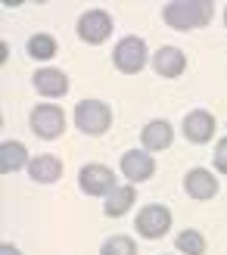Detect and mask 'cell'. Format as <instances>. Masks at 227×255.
<instances>
[{
    "mask_svg": "<svg viewBox=\"0 0 227 255\" xmlns=\"http://www.w3.org/2000/svg\"><path fill=\"white\" fill-rule=\"evenodd\" d=\"M153 171H156V162H153V156H149L146 149H128V152L121 156V174L128 177L131 184L149 181V177H153Z\"/></svg>",
    "mask_w": 227,
    "mask_h": 255,
    "instance_id": "ba28073f",
    "label": "cell"
},
{
    "mask_svg": "<svg viewBox=\"0 0 227 255\" xmlns=\"http://www.w3.org/2000/svg\"><path fill=\"white\" fill-rule=\"evenodd\" d=\"M212 134H215V119H212L206 109H193L190 116L184 119V137L190 140V143H209Z\"/></svg>",
    "mask_w": 227,
    "mask_h": 255,
    "instance_id": "30bf717a",
    "label": "cell"
},
{
    "mask_svg": "<svg viewBox=\"0 0 227 255\" xmlns=\"http://www.w3.org/2000/svg\"><path fill=\"white\" fill-rule=\"evenodd\" d=\"M28 174H31V181L37 184H56L59 177H62V162L56 156H34L28 162Z\"/></svg>",
    "mask_w": 227,
    "mask_h": 255,
    "instance_id": "5bb4252c",
    "label": "cell"
},
{
    "mask_svg": "<svg viewBox=\"0 0 227 255\" xmlns=\"http://www.w3.org/2000/svg\"><path fill=\"white\" fill-rule=\"evenodd\" d=\"M134 224L146 240H159V237H165L168 227H171V212L165 206H143Z\"/></svg>",
    "mask_w": 227,
    "mask_h": 255,
    "instance_id": "52a82bcc",
    "label": "cell"
},
{
    "mask_svg": "<svg viewBox=\"0 0 227 255\" xmlns=\"http://www.w3.org/2000/svg\"><path fill=\"white\" fill-rule=\"evenodd\" d=\"M174 246H178V252H184V255H203L206 252V237L190 227V231H181L178 234Z\"/></svg>",
    "mask_w": 227,
    "mask_h": 255,
    "instance_id": "ac0fdd59",
    "label": "cell"
},
{
    "mask_svg": "<svg viewBox=\"0 0 227 255\" xmlns=\"http://www.w3.org/2000/svg\"><path fill=\"white\" fill-rule=\"evenodd\" d=\"M224 25H227V6H224Z\"/></svg>",
    "mask_w": 227,
    "mask_h": 255,
    "instance_id": "7402d4cb",
    "label": "cell"
},
{
    "mask_svg": "<svg viewBox=\"0 0 227 255\" xmlns=\"http://www.w3.org/2000/svg\"><path fill=\"white\" fill-rule=\"evenodd\" d=\"M0 255H22V252H19V246H12V243H3V246H0Z\"/></svg>",
    "mask_w": 227,
    "mask_h": 255,
    "instance_id": "44dd1931",
    "label": "cell"
},
{
    "mask_svg": "<svg viewBox=\"0 0 227 255\" xmlns=\"http://www.w3.org/2000/svg\"><path fill=\"white\" fill-rule=\"evenodd\" d=\"M100 255H137V243L131 237H124V234L109 237L106 243L100 246Z\"/></svg>",
    "mask_w": 227,
    "mask_h": 255,
    "instance_id": "d6986e66",
    "label": "cell"
},
{
    "mask_svg": "<svg viewBox=\"0 0 227 255\" xmlns=\"http://www.w3.org/2000/svg\"><path fill=\"white\" fill-rule=\"evenodd\" d=\"M134 202H137V190L134 187H118V190H112V193L106 196L103 212L109 215V218H118V215H124L134 206Z\"/></svg>",
    "mask_w": 227,
    "mask_h": 255,
    "instance_id": "2e32d148",
    "label": "cell"
},
{
    "mask_svg": "<svg viewBox=\"0 0 227 255\" xmlns=\"http://www.w3.org/2000/svg\"><path fill=\"white\" fill-rule=\"evenodd\" d=\"M28 149H25V143H19V140H3L0 143V171L3 174H12L19 171L22 165H28Z\"/></svg>",
    "mask_w": 227,
    "mask_h": 255,
    "instance_id": "9a60e30c",
    "label": "cell"
},
{
    "mask_svg": "<svg viewBox=\"0 0 227 255\" xmlns=\"http://www.w3.org/2000/svg\"><path fill=\"white\" fill-rule=\"evenodd\" d=\"M146 44H143V37H137V34H128V37H121L118 47L112 50V62H115V69L124 72V75H137L143 66H146Z\"/></svg>",
    "mask_w": 227,
    "mask_h": 255,
    "instance_id": "3957f363",
    "label": "cell"
},
{
    "mask_svg": "<svg viewBox=\"0 0 227 255\" xmlns=\"http://www.w3.org/2000/svg\"><path fill=\"white\" fill-rule=\"evenodd\" d=\"M31 81H34V91L44 97H62L69 91V75L59 69H37Z\"/></svg>",
    "mask_w": 227,
    "mask_h": 255,
    "instance_id": "8fae6325",
    "label": "cell"
},
{
    "mask_svg": "<svg viewBox=\"0 0 227 255\" xmlns=\"http://www.w3.org/2000/svg\"><path fill=\"white\" fill-rule=\"evenodd\" d=\"M31 131L41 137V140H56L62 131H66V112L59 106H34L31 109Z\"/></svg>",
    "mask_w": 227,
    "mask_h": 255,
    "instance_id": "5b68a950",
    "label": "cell"
},
{
    "mask_svg": "<svg viewBox=\"0 0 227 255\" xmlns=\"http://www.w3.org/2000/svg\"><path fill=\"white\" fill-rule=\"evenodd\" d=\"M212 12H215V3H212V0H171V3H165L162 16H165V22L171 28L190 31V28L209 25Z\"/></svg>",
    "mask_w": 227,
    "mask_h": 255,
    "instance_id": "6da1fadb",
    "label": "cell"
},
{
    "mask_svg": "<svg viewBox=\"0 0 227 255\" xmlns=\"http://www.w3.org/2000/svg\"><path fill=\"white\" fill-rule=\"evenodd\" d=\"M28 56L31 59H41V62H47V59H53L56 56V41L50 34H31L28 37Z\"/></svg>",
    "mask_w": 227,
    "mask_h": 255,
    "instance_id": "e0dca14e",
    "label": "cell"
},
{
    "mask_svg": "<svg viewBox=\"0 0 227 255\" xmlns=\"http://www.w3.org/2000/svg\"><path fill=\"white\" fill-rule=\"evenodd\" d=\"M153 69L162 75V78H178V75H184V69H187V56L178 47H162L153 56Z\"/></svg>",
    "mask_w": 227,
    "mask_h": 255,
    "instance_id": "7c38bea8",
    "label": "cell"
},
{
    "mask_svg": "<svg viewBox=\"0 0 227 255\" xmlns=\"http://www.w3.org/2000/svg\"><path fill=\"white\" fill-rule=\"evenodd\" d=\"M78 187L87 196H109L112 190H118V181H115V171L112 168L94 162V165H84L78 171Z\"/></svg>",
    "mask_w": 227,
    "mask_h": 255,
    "instance_id": "277c9868",
    "label": "cell"
},
{
    "mask_svg": "<svg viewBox=\"0 0 227 255\" xmlns=\"http://www.w3.org/2000/svg\"><path fill=\"white\" fill-rule=\"evenodd\" d=\"M75 125H78V131H84V134L100 137V134H106L109 125H112V109L103 100H81V103L75 106Z\"/></svg>",
    "mask_w": 227,
    "mask_h": 255,
    "instance_id": "7a4b0ae2",
    "label": "cell"
},
{
    "mask_svg": "<svg viewBox=\"0 0 227 255\" xmlns=\"http://www.w3.org/2000/svg\"><path fill=\"white\" fill-rule=\"evenodd\" d=\"M215 168L221 171V174H227V137L224 140H218V146H215Z\"/></svg>",
    "mask_w": 227,
    "mask_h": 255,
    "instance_id": "ffe728a7",
    "label": "cell"
},
{
    "mask_svg": "<svg viewBox=\"0 0 227 255\" xmlns=\"http://www.w3.org/2000/svg\"><path fill=\"white\" fill-rule=\"evenodd\" d=\"M184 190L190 199H212V196H218V177L206 168H193L184 177Z\"/></svg>",
    "mask_w": 227,
    "mask_h": 255,
    "instance_id": "9c48e42d",
    "label": "cell"
},
{
    "mask_svg": "<svg viewBox=\"0 0 227 255\" xmlns=\"http://www.w3.org/2000/svg\"><path fill=\"white\" fill-rule=\"evenodd\" d=\"M140 140H143V149L146 152H159V149H168L171 146V140H174V128L168 122H149L143 131H140Z\"/></svg>",
    "mask_w": 227,
    "mask_h": 255,
    "instance_id": "4fadbf2b",
    "label": "cell"
},
{
    "mask_svg": "<svg viewBox=\"0 0 227 255\" xmlns=\"http://www.w3.org/2000/svg\"><path fill=\"white\" fill-rule=\"evenodd\" d=\"M112 34V19L103 9H87L78 19V37L84 44H103Z\"/></svg>",
    "mask_w": 227,
    "mask_h": 255,
    "instance_id": "8992f818",
    "label": "cell"
}]
</instances>
